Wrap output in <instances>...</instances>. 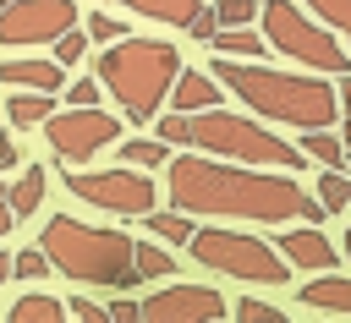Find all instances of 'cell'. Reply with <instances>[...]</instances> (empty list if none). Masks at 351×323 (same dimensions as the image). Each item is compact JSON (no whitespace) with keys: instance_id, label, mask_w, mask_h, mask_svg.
Wrapping results in <instances>:
<instances>
[{"instance_id":"6da1fadb","label":"cell","mask_w":351,"mask_h":323,"mask_svg":"<svg viewBox=\"0 0 351 323\" xmlns=\"http://www.w3.org/2000/svg\"><path fill=\"white\" fill-rule=\"evenodd\" d=\"M170 203L203 219H247V224H291L302 219L307 192L291 175H269L252 164H219L208 159H176L170 153Z\"/></svg>"},{"instance_id":"7a4b0ae2","label":"cell","mask_w":351,"mask_h":323,"mask_svg":"<svg viewBox=\"0 0 351 323\" xmlns=\"http://www.w3.org/2000/svg\"><path fill=\"white\" fill-rule=\"evenodd\" d=\"M214 82L230 88L252 115L263 120H280V126H296V131H318V126H335V82L329 77H307V71H274L263 60H236V55H219L214 66Z\"/></svg>"},{"instance_id":"3957f363","label":"cell","mask_w":351,"mask_h":323,"mask_svg":"<svg viewBox=\"0 0 351 323\" xmlns=\"http://www.w3.org/2000/svg\"><path fill=\"white\" fill-rule=\"evenodd\" d=\"M38 246L49 257V268H60L77 285H99V290H137V241L126 230H104V224H82L71 214H49V224L38 230Z\"/></svg>"},{"instance_id":"277c9868","label":"cell","mask_w":351,"mask_h":323,"mask_svg":"<svg viewBox=\"0 0 351 323\" xmlns=\"http://www.w3.org/2000/svg\"><path fill=\"white\" fill-rule=\"evenodd\" d=\"M181 71L176 44L165 38H115L99 55V82L121 104V120H154L170 99V82Z\"/></svg>"},{"instance_id":"5b68a950","label":"cell","mask_w":351,"mask_h":323,"mask_svg":"<svg viewBox=\"0 0 351 323\" xmlns=\"http://www.w3.org/2000/svg\"><path fill=\"white\" fill-rule=\"evenodd\" d=\"M192 120V148L197 153H214V159H241V164H269V170H302L307 153L291 148L285 137H274L269 126H258L252 115H236V109H197L186 115Z\"/></svg>"},{"instance_id":"8992f818","label":"cell","mask_w":351,"mask_h":323,"mask_svg":"<svg viewBox=\"0 0 351 323\" xmlns=\"http://www.w3.org/2000/svg\"><path fill=\"white\" fill-rule=\"evenodd\" d=\"M186 252H192L203 268L225 274V279H247V285H285V279H291V263L280 257V246H274V241H258V235H247V230L203 224V230H192Z\"/></svg>"},{"instance_id":"52a82bcc","label":"cell","mask_w":351,"mask_h":323,"mask_svg":"<svg viewBox=\"0 0 351 323\" xmlns=\"http://www.w3.org/2000/svg\"><path fill=\"white\" fill-rule=\"evenodd\" d=\"M258 27H263V38H269L280 55H291V60L307 66V71H351L346 44H340L313 11H302V5H291V0L258 5Z\"/></svg>"},{"instance_id":"ba28073f","label":"cell","mask_w":351,"mask_h":323,"mask_svg":"<svg viewBox=\"0 0 351 323\" xmlns=\"http://www.w3.org/2000/svg\"><path fill=\"white\" fill-rule=\"evenodd\" d=\"M66 192L77 203H93V208L121 214V219H143L159 203L148 170H137V164H126V170H71L66 175Z\"/></svg>"},{"instance_id":"9c48e42d","label":"cell","mask_w":351,"mask_h":323,"mask_svg":"<svg viewBox=\"0 0 351 323\" xmlns=\"http://www.w3.org/2000/svg\"><path fill=\"white\" fill-rule=\"evenodd\" d=\"M44 137H49L55 159L77 164V159H93L99 148H110V142L121 137V115H104L99 104H71V109H60V115L49 109Z\"/></svg>"},{"instance_id":"30bf717a","label":"cell","mask_w":351,"mask_h":323,"mask_svg":"<svg viewBox=\"0 0 351 323\" xmlns=\"http://www.w3.org/2000/svg\"><path fill=\"white\" fill-rule=\"evenodd\" d=\"M66 27H77L71 0H11V5H0V44H55Z\"/></svg>"},{"instance_id":"8fae6325","label":"cell","mask_w":351,"mask_h":323,"mask_svg":"<svg viewBox=\"0 0 351 323\" xmlns=\"http://www.w3.org/2000/svg\"><path fill=\"white\" fill-rule=\"evenodd\" d=\"M137 312L154 318V323H214V318H225V296L208 290V285H186L181 279V285H165V290L143 296Z\"/></svg>"},{"instance_id":"7c38bea8","label":"cell","mask_w":351,"mask_h":323,"mask_svg":"<svg viewBox=\"0 0 351 323\" xmlns=\"http://www.w3.org/2000/svg\"><path fill=\"white\" fill-rule=\"evenodd\" d=\"M280 257L291 263V268H307V274H318V268H335V257H340V246L318 230V224H302V230H285L280 241Z\"/></svg>"},{"instance_id":"4fadbf2b","label":"cell","mask_w":351,"mask_h":323,"mask_svg":"<svg viewBox=\"0 0 351 323\" xmlns=\"http://www.w3.org/2000/svg\"><path fill=\"white\" fill-rule=\"evenodd\" d=\"M296 301H302V307H313V312L351 318V279H346V274H335V268H318V274L296 290Z\"/></svg>"},{"instance_id":"5bb4252c","label":"cell","mask_w":351,"mask_h":323,"mask_svg":"<svg viewBox=\"0 0 351 323\" xmlns=\"http://www.w3.org/2000/svg\"><path fill=\"white\" fill-rule=\"evenodd\" d=\"M170 104L181 109V115H197V109H214L219 104V82H214V71H176V82H170Z\"/></svg>"},{"instance_id":"9a60e30c","label":"cell","mask_w":351,"mask_h":323,"mask_svg":"<svg viewBox=\"0 0 351 323\" xmlns=\"http://www.w3.org/2000/svg\"><path fill=\"white\" fill-rule=\"evenodd\" d=\"M0 82H5V88L55 93V88H66V66H60V60H0Z\"/></svg>"},{"instance_id":"2e32d148","label":"cell","mask_w":351,"mask_h":323,"mask_svg":"<svg viewBox=\"0 0 351 323\" xmlns=\"http://www.w3.org/2000/svg\"><path fill=\"white\" fill-rule=\"evenodd\" d=\"M110 5H132L137 16H154V22H165V27H186V22L203 11V0H110Z\"/></svg>"},{"instance_id":"e0dca14e","label":"cell","mask_w":351,"mask_h":323,"mask_svg":"<svg viewBox=\"0 0 351 323\" xmlns=\"http://www.w3.org/2000/svg\"><path fill=\"white\" fill-rule=\"evenodd\" d=\"M219 55H236V60H263V49H269V38L258 33V27H214V38H208Z\"/></svg>"},{"instance_id":"ac0fdd59","label":"cell","mask_w":351,"mask_h":323,"mask_svg":"<svg viewBox=\"0 0 351 323\" xmlns=\"http://www.w3.org/2000/svg\"><path fill=\"white\" fill-rule=\"evenodd\" d=\"M55 93H38V88H11V99H5V115H11V126H44V115L55 109L49 104Z\"/></svg>"},{"instance_id":"d6986e66","label":"cell","mask_w":351,"mask_h":323,"mask_svg":"<svg viewBox=\"0 0 351 323\" xmlns=\"http://www.w3.org/2000/svg\"><path fill=\"white\" fill-rule=\"evenodd\" d=\"M143 224H148V235H154V241H170V246H186V241H192V230H197L186 208H170V214L148 208V214H143Z\"/></svg>"},{"instance_id":"ffe728a7","label":"cell","mask_w":351,"mask_h":323,"mask_svg":"<svg viewBox=\"0 0 351 323\" xmlns=\"http://www.w3.org/2000/svg\"><path fill=\"white\" fill-rule=\"evenodd\" d=\"M44 186H49V175H44L38 164H33V170H22V175H16V186L5 192V197H11V214H16V219L38 214V203H44Z\"/></svg>"},{"instance_id":"44dd1931","label":"cell","mask_w":351,"mask_h":323,"mask_svg":"<svg viewBox=\"0 0 351 323\" xmlns=\"http://www.w3.org/2000/svg\"><path fill=\"white\" fill-rule=\"evenodd\" d=\"M55 318H66V307L49 290H27L11 301V323H55Z\"/></svg>"},{"instance_id":"7402d4cb","label":"cell","mask_w":351,"mask_h":323,"mask_svg":"<svg viewBox=\"0 0 351 323\" xmlns=\"http://www.w3.org/2000/svg\"><path fill=\"white\" fill-rule=\"evenodd\" d=\"M302 153H307V159H324L329 170H340V164H346V142H340L329 126H318V131H302Z\"/></svg>"},{"instance_id":"603a6c76","label":"cell","mask_w":351,"mask_h":323,"mask_svg":"<svg viewBox=\"0 0 351 323\" xmlns=\"http://www.w3.org/2000/svg\"><path fill=\"white\" fill-rule=\"evenodd\" d=\"M121 159L137 164V170H159V164H170V142H159V137H132V142H121Z\"/></svg>"},{"instance_id":"cb8c5ba5","label":"cell","mask_w":351,"mask_h":323,"mask_svg":"<svg viewBox=\"0 0 351 323\" xmlns=\"http://www.w3.org/2000/svg\"><path fill=\"white\" fill-rule=\"evenodd\" d=\"M329 33H340V44H351V0H302Z\"/></svg>"},{"instance_id":"d4e9b609","label":"cell","mask_w":351,"mask_h":323,"mask_svg":"<svg viewBox=\"0 0 351 323\" xmlns=\"http://www.w3.org/2000/svg\"><path fill=\"white\" fill-rule=\"evenodd\" d=\"M132 263H137V279H143V285H148V279H170V274H176V257H170L165 246H148V241H137V257H132Z\"/></svg>"},{"instance_id":"484cf974","label":"cell","mask_w":351,"mask_h":323,"mask_svg":"<svg viewBox=\"0 0 351 323\" xmlns=\"http://www.w3.org/2000/svg\"><path fill=\"white\" fill-rule=\"evenodd\" d=\"M318 203H324L329 214H340V208L351 203V175H340V170H329V175L318 181Z\"/></svg>"},{"instance_id":"4316f807","label":"cell","mask_w":351,"mask_h":323,"mask_svg":"<svg viewBox=\"0 0 351 323\" xmlns=\"http://www.w3.org/2000/svg\"><path fill=\"white\" fill-rule=\"evenodd\" d=\"M214 22L219 27H247V22H258V0H219Z\"/></svg>"},{"instance_id":"83f0119b","label":"cell","mask_w":351,"mask_h":323,"mask_svg":"<svg viewBox=\"0 0 351 323\" xmlns=\"http://www.w3.org/2000/svg\"><path fill=\"white\" fill-rule=\"evenodd\" d=\"M82 33H88L93 44H115V38H126V22H115V16H104V11H93V16L82 22Z\"/></svg>"},{"instance_id":"f1b7e54d","label":"cell","mask_w":351,"mask_h":323,"mask_svg":"<svg viewBox=\"0 0 351 323\" xmlns=\"http://www.w3.org/2000/svg\"><path fill=\"white\" fill-rule=\"evenodd\" d=\"M82 55H88V33H82V27H66V33L55 38V60H60V66H77Z\"/></svg>"},{"instance_id":"f546056e","label":"cell","mask_w":351,"mask_h":323,"mask_svg":"<svg viewBox=\"0 0 351 323\" xmlns=\"http://www.w3.org/2000/svg\"><path fill=\"white\" fill-rule=\"evenodd\" d=\"M11 274H16V279H44V274H49V257H44V246H27V252H16V257H11Z\"/></svg>"},{"instance_id":"4dcf8cb0","label":"cell","mask_w":351,"mask_h":323,"mask_svg":"<svg viewBox=\"0 0 351 323\" xmlns=\"http://www.w3.org/2000/svg\"><path fill=\"white\" fill-rule=\"evenodd\" d=\"M230 312H236L241 323H280V318H285L280 307H269V301H258V296H241V301H236Z\"/></svg>"},{"instance_id":"1f68e13d","label":"cell","mask_w":351,"mask_h":323,"mask_svg":"<svg viewBox=\"0 0 351 323\" xmlns=\"http://www.w3.org/2000/svg\"><path fill=\"white\" fill-rule=\"evenodd\" d=\"M159 142H170V148H186L192 142V120L176 109V115H159Z\"/></svg>"},{"instance_id":"d6a6232c","label":"cell","mask_w":351,"mask_h":323,"mask_svg":"<svg viewBox=\"0 0 351 323\" xmlns=\"http://www.w3.org/2000/svg\"><path fill=\"white\" fill-rule=\"evenodd\" d=\"M99 93H104V82H99V77H77V82L66 88V99H71V104H99Z\"/></svg>"},{"instance_id":"836d02e7","label":"cell","mask_w":351,"mask_h":323,"mask_svg":"<svg viewBox=\"0 0 351 323\" xmlns=\"http://www.w3.org/2000/svg\"><path fill=\"white\" fill-rule=\"evenodd\" d=\"M71 318H88V323H99V318H110V307H99L93 296H71V307H66Z\"/></svg>"},{"instance_id":"e575fe53","label":"cell","mask_w":351,"mask_h":323,"mask_svg":"<svg viewBox=\"0 0 351 323\" xmlns=\"http://www.w3.org/2000/svg\"><path fill=\"white\" fill-rule=\"evenodd\" d=\"M214 27H219V22H214V11H208V5H203V11L186 22V33H192V38H214Z\"/></svg>"},{"instance_id":"d590c367","label":"cell","mask_w":351,"mask_h":323,"mask_svg":"<svg viewBox=\"0 0 351 323\" xmlns=\"http://www.w3.org/2000/svg\"><path fill=\"white\" fill-rule=\"evenodd\" d=\"M110 318L126 323V318H143V312H137V301H110Z\"/></svg>"},{"instance_id":"8d00e7d4","label":"cell","mask_w":351,"mask_h":323,"mask_svg":"<svg viewBox=\"0 0 351 323\" xmlns=\"http://www.w3.org/2000/svg\"><path fill=\"white\" fill-rule=\"evenodd\" d=\"M16 159H22V153H16V142H11V137H0V170H11Z\"/></svg>"},{"instance_id":"74e56055","label":"cell","mask_w":351,"mask_h":323,"mask_svg":"<svg viewBox=\"0 0 351 323\" xmlns=\"http://www.w3.org/2000/svg\"><path fill=\"white\" fill-rule=\"evenodd\" d=\"M16 224V214H11V197H5V186H0V235Z\"/></svg>"},{"instance_id":"f35d334b","label":"cell","mask_w":351,"mask_h":323,"mask_svg":"<svg viewBox=\"0 0 351 323\" xmlns=\"http://www.w3.org/2000/svg\"><path fill=\"white\" fill-rule=\"evenodd\" d=\"M340 109L351 115V77H346V71H340Z\"/></svg>"},{"instance_id":"ab89813d","label":"cell","mask_w":351,"mask_h":323,"mask_svg":"<svg viewBox=\"0 0 351 323\" xmlns=\"http://www.w3.org/2000/svg\"><path fill=\"white\" fill-rule=\"evenodd\" d=\"M5 274H11V257H5V252H0V285H5Z\"/></svg>"},{"instance_id":"60d3db41","label":"cell","mask_w":351,"mask_h":323,"mask_svg":"<svg viewBox=\"0 0 351 323\" xmlns=\"http://www.w3.org/2000/svg\"><path fill=\"white\" fill-rule=\"evenodd\" d=\"M346 164H351V115H346Z\"/></svg>"},{"instance_id":"b9f144b4","label":"cell","mask_w":351,"mask_h":323,"mask_svg":"<svg viewBox=\"0 0 351 323\" xmlns=\"http://www.w3.org/2000/svg\"><path fill=\"white\" fill-rule=\"evenodd\" d=\"M340 252H346V257H351V230H346V241H340Z\"/></svg>"},{"instance_id":"7bdbcfd3","label":"cell","mask_w":351,"mask_h":323,"mask_svg":"<svg viewBox=\"0 0 351 323\" xmlns=\"http://www.w3.org/2000/svg\"><path fill=\"white\" fill-rule=\"evenodd\" d=\"M0 5H11V0H0Z\"/></svg>"}]
</instances>
